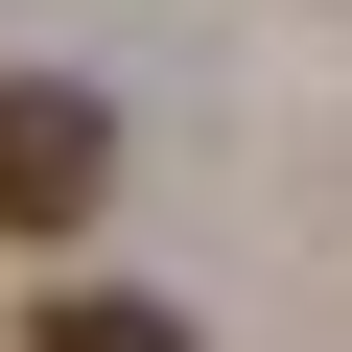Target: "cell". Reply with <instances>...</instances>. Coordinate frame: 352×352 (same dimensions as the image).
<instances>
[{
	"label": "cell",
	"mask_w": 352,
	"mask_h": 352,
	"mask_svg": "<svg viewBox=\"0 0 352 352\" xmlns=\"http://www.w3.org/2000/svg\"><path fill=\"white\" fill-rule=\"evenodd\" d=\"M94 188H118V118H94L71 71H0V235L47 258V235H71Z\"/></svg>",
	"instance_id": "6da1fadb"
},
{
	"label": "cell",
	"mask_w": 352,
	"mask_h": 352,
	"mask_svg": "<svg viewBox=\"0 0 352 352\" xmlns=\"http://www.w3.org/2000/svg\"><path fill=\"white\" fill-rule=\"evenodd\" d=\"M24 352H188V305H118V282H94V305H47Z\"/></svg>",
	"instance_id": "7a4b0ae2"
}]
</instances>
